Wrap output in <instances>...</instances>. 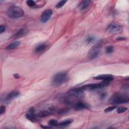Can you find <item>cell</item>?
<instances>
[{
  "label": "cell",
  "mask_w": 129,
  "mask_h": 129,
  "mask_svg": "<svg viewBox=\"0 0 129 129\" xmlns=\"http://www.w3.org/2000/svg\"><path fill=\"white\" fill-rule=\"evenodd\" d=\"M68 80V75L65 72H59L52 77L51 83L54 87H58Z\"/></svg>",
  "instance_id": "7a4b0ae2"
},
{
  "label": "cell",
  "mask_w": 129,
  "mask_h": 129,
  "mask_svg": "<svg viewBox=\"0 0 129 129\" xmlns=\"http://www.w3.org/2000/svg\"><path fill=\"white\" fill-rule=\"evenodd\" d=\"M109 84V83L102 81L101 83L87 84L81 87V88L83 90H95L100 88H102L108 86Z\"/></svg>",
  "instance_id": "5b68a950"
},
{
  "label": "cell",
  "mask_w": 129,
  "mask_h": 129,
  "mask_svg": "<svg viewBox=\"0 0 129 129\" xmlns=\"http://www.w3.org/2000/svg\"><path fill=\"white\" fill-rule=\"evenodd\" d=\"M94 79L102 80L103 82L110 83L113 79V76L110 74H102L94 77Z\"/></svg>",
  "instance_id": "9c48e42d"
},
{
  "label": "cell",
  "mask_w": 129,
  "mask_h": 129,
  "mask_svg": "<svg viewBox=\"0 0 129 129\" xmlns=\"http://www.w3.org/2000/svg\"><path fill=\"white\" fill-rule=\"evenodd\" d=\"M73 119H70V118L63 120H62L61 121H60V122L58 123V126H61V127L68 126V125L71 124L73 122Z\"/></svg>",
  "instance_id": "e0dca14e"
},
{
  "label": "cell",
  "mask_w": 129,
  "mask_h": 129,
  "mask_svg": "<svg viewBox=\"0 0 129 129\" xmlns=\"http://www.w3.org/2000/svg\"><path fill=\"white\" fill-rule=\"evenodd\" d=\"M58 122L57 121V120L54 119H52L49 120V121H48V124L49 126L52 127V126H57L58 125Z\"/></svg>",
  "instance_id": "d6986e66"
},
{
  "label": "cell",
  "mask_w": 129,
  "mask_h": 129,
  "mask_svg": "<svg viewBox=\"0 0 129 129\" xmlns=\"http://www.w3.org/2000/svg\"><path fill=\"white\" fill-rule=\"evenodd\" d=\"M67 2V1H59L55 6V7L57 9H59L61 7H62L64 4Z\"/></svg>",
  "instance_id": "44dd1931"
},
{
  "label": "cell",
  "mask_w": 129,
  "mask_h": 129,
  "mask_svg": "<svg viewBox=\"0 0 129 129\" xmlns=\"http://www.w3.org/2000/svg\"><path fill=\"white\" fill-rule=\"evenodd\" d=\"M107 31L112 34H118L123 31V27L118 22H113L107 27Z\"/></svg>",
  "instance_id": "277c9868"
},
{
  "label": "cell",
  "mask_w": 129,
  "mask_h": 129,
  "mask_svg": "<svg viewBox=\"0 0 129 129\" xmlns=\"http://www.w3.org/2000/svg\"><path fill=\"white\" fill-rule=\"evenodd\" d=\"M116 107H117L116 106H115V105H113V106H110V107H108L106 108V109H105V110H104V111L105 112H108L111 111L112 110H114V109H115Z\"/></svg>",
  "instance_id": "cb8c5ba5"
},
{
  "label": "cell",
  "mask_w": 129,
  "mask_h": 129,
  "mask_svg": "<svg viewBox=\"0 0 129 129\" xmlns=\"http://www.w3.org/2000/svg\"><path fill=\"white\" fill-rule=\"evenodd\" d=\"M20 95V93L17 91H14L10 93L5 99V102L7 103L10 102L12 100L17 97Z\"/></svg>",
  "instance_id": "8fae6325"
},
{
  "label": "cell",
  "mask_w": 129,
  "mask_h": 129,
  "mask_svg": "<svg viewBox=\"0 0 129 129\" xmlns=\"http://www.w3.org/2000/svg\"><path fill=\"white\" fill-rule=\"evenodd\" d=\"M20 44H21V42L20 41H16L9 44L6 47V49H8V50H11V49H15V48L19 46Z\"/></svg>",
  "instance_id": "2e32d148"
},
{
  "label": "cell",
  "mask_w": 129,
  "mask_h": 129,
  "mask_svg": "<svg viewBox=\"0 0 129 129\" xmlns=\"http://www.w3.org/2000/svg\"><path fill=\"white\" fill-rule=\"evenodd\" d=\"M90 1H82L80 4L79 5V8L80 10L81 11H84L86 9H87L88 7L89 6L90 3H91Z\"/></svg>",
  "instance_id": "5bb4252c"
},
{
  "label": "cell",
  "mask_w": 129,
  "mask_h": 129,
  "mask_svg": "<svg viewBox=\"0 0 129 129\" xmlns=\"http://www.w3.org/2000/svg\"><path fill=\"white\" fill-rule=\"evenodd\" d=\"M26 4L30 7H34L36 6L35 2L33 0H28L26 1Z\"/></svg>",
  "instance_id": "7402d4cb"
},
{
  "label": "cell",
  "mask_w": 129,
  "mask_h": 129,
  "mask_svg": "<svg viewBox=\"0 0 129 129\" xmlns=\"http://www.w3.org/2000/svg\"><path fill=\"white\" fill-rule=\"evenodd\" d=\"M127 110V108L126 107H120L118 108L117 110V112L118 113H122L123 112H125Z\"/></svg>",
  "instance_id": "603a6c76"
},
{
  "label": "cell",
  "mask_w": 129,
  "mask_h": 129,
  "mask_svg": "<svg viewBox=\"0 0 129 129\" xmlns=\"http://www.w3.org/2000/svg\"><path fill=\"white\" fill-rule=\"evenodd\" d=\"M47 47V45L45 43H41L37 46L35 49V51L36 53H40L43 51Z\"/></svg>",
  "instance_id": "9a60e30c"
},
{
  "label": "cell",
  "mask_w": 129,
  "mask_h": 129,
  "mask_svg": "<svg viewBox=\"0 0 129 129\" xmlns=\"http://www.w3.org/2000/svg\"><path fill=\"white\" fill-rule=\"evenodd\" d=\"M114 50V47L112 45H108L106 47L105 52L107 54H110L113 52Z\"/></svg>",
  "instance_id": "ffe728a7"
},
{
  "label": "cell",
  "mask_w": 129,
  "mask_h": 129,
  "mask_svg": "<svg viewBox=\"0 0 129 129\" xmlns=\"http://www.w3.org/2000/svg\"><path fill=\"white\" fill-rule=\"evenodd\" d=\"M27 33V30L26 29L22 28V29H20L18 31H17L15 33V34L14 35L13 37L14 38H18L23 36Z\"/></svg>",
  "instance_id": "4fadbf2b"
},
{
  "label": "cell",
  "mask_w": 129,
  "mask_h": 129,
  "mask_svg": "<svg viewBox=\"0 0 129 129\" xmlns=\"http://www.w3.org/2000/svg\"><path fill=\"white\" fill-rule=\"evenodd\" d=\"M129 101L128 96L125 94L116 93L114 94L110 99V103L112 104H118L128 103Z\"/></svg>",
  "instance_id": "6da1fadb"
},
{
  "label": "cell",
  "mask_w": 129,
  "mask_h": 129,
  "mask_svg": "<svg viewBox=\"0 0 129 129\" xmlns=\"http://www.w3.org/2000/svg\"><path fill=\"white\" fill-rule=\"evenodd\" d=\"M6 30V27L4 25H1L0 26V33H2L3 32H4Z\"/></svg>",
  "instance_id": "4316f807"
},
{
  "label": "cell",
  "mask_w": 129,
  "mask_h": 129,
  "mask_svg": "<svg viewBox=\"0 0 129 129\" xmlns=\"http://www.w3.org/2000/svg\"><path fill=\"white\" fill-rule=\"evenodd\" d=\"M88 104L83 102H78L73 104V108L76 110H82L88 108Z\"/></svg>",
  "instance_id": "7c38bea8"
},
{
  "label": "cell",
  "mask_w": 129,
  "mask_h": 129,
  "mask_svg": "<svg viewBox=\"0 0 129 129\" xmlns=\"http://www.w3.org/2000/svg\"><path fill=\"white\" fill-rule=\"evenodd\" d=\"M14 78H16V79H19L20 76L19 75V74H15L14 75Z\"/></svg>",
  "instance_id": "f546056e"
},
{
  "label": "cell",
  "mask_w": 129,
  "mask_h": 129,
  "mask_svg": "<svg viewBox=\"0 0 129 129\" xmlns=\"http://www.w3.org/2000/svg\"><path fill=\"white\" fill-rule=\"evenodd\" d=\"M68 94L69 96L77 98H83L85 96L84 90L81 88L71 89L68 92Z\"/></svg>",
  "instance_id": "52a82bcc"
},
{
  "label": "cell",
  "mask_w": 129,
  "mask_h": 129,
  "mask_svg": "<svg viewBox=\"0 0 129 129\" xmlns=\"http://www.w3.org/2000/svg\"><path fill=\"white\" fill-rule=\"evenodd\" d=\"M52 15V11L50 9L45 10L43 12L41 16L40 20L42 23H46L51 18Z\"/></svg>",
  "instance_id": "ba28073f"
},
{
  "label": "cell",
  "mask_w": 129,
  "mask_h": 129,
  "mask_svg": "<svg viewBox=\"0 0 129 129\" xmlns=\"http://www.w3.org/2000/svg\"><path fill=\"white\" fill-rule=\"evenodd\" d=\"M52 113L50 111H48L47 110H43L39 112L37 115L39 117H44L51 115Z\"/></svg>",
  "instance_id": "ac0fdd59"
},
{
  "label": "cell",
  "mask_w": 129,
  "mask_h": 129,
  "mask_svg": "<svg viewBox=\"0 0 129 129\" xmlns=\"http://www.w3.org/2000/svg\"><path fill=\"white\" fill-rule=\"evenodd\" d=\"M126 38H124V37H118V38H117V39H116V40H125Z\"/></svg>",
  "instance_id": "f1b7e54d"
},
{
  "label": "cell",
  "mask_w": 129,
  "mask_h": 129,
  "mask_svg": "<svg viewBox=\"0 0 129 129\" xmlns=\"http://www.w3.org/2000/svg\"><path fill=\"white\" fill-rule=\"evenodd\" d=\"M6 111V106L4 105H2L0 107V114H3Z\"/></svg>",
  "instance_id": "484cf974"
},
{
  "label": "cell",
  "mask_w": 129,
  "mask_h": 129,
  "mask_svg": "<svg viewBox=\"0 0 129 129\" xmlns=\"http://www.w3.org/2000/svg\"><path fill=\"white\" fill-rule=\"evenodd\" d=\"M105 97H106V94L104 93H102V94L100 95V97H101V98L102 99L105 98Z\"/></svg>",
  "instance_id": "83f0119b"
},
{
  "label": "cell",
  "mask_w": 129,
  "mask_h": 129,
  "mask_svg": "<svg viewBox=\"0 0 129 129\" xmlns=\"http://www.w3.org/2000/svg\"><path fill=\"white\" fill-rule=\"evenodd\" d=\"M26 117L29 120L32 122H35L38 120L39 117L37 114L35 113V111L33 108H31L28 113L26 114Z\"/></svg>",
  "instance_id": "30bf717a"
},
{
  "label": "cell",
  "mask_w": 129,
  "mask_h": 129,
  "mask_svg": "<svg viewBox=\"0 0 129 129\" xmlns=\"http://www.w3.org/2000/svg\"><path fill=\"white\" fill-rule=\"evenodd\" d=\"M94 39H95L94 37L92 36H89L87 38L86 41L87 43H90L92 42L94 40Z\"/></svg>",
  "instance_id": "d4e9b609"
},
{
  "label": "cell",
  "mask_w": 129,
  "mask_h": 129,
  "mask_svg": "<svg viewBox=\"0 0 129 129\" xmlns=\"http://www.w3.org/2000/svg\"><path fill=\"white\" fill-rule=\"evenodd\" d=\"M7 15L10 18L17 19L23 16L24 11L20 7L14 6L9 8L7 11Z\"/></svg>",
  "instance_id": "3957f363"
},
{
  "label": "cell",
  "mask_w": 129,
  "mask_h": 129,
  "mask_svg": "<svg viewBox=\"0 0 129 129\" xmlns=\"http://www.w3.org/2000/svg\"><path fill=\"white\" fill-rule=\"evenodd\" d=\"M100 48L101 45L100 44H97L93 46L90 48L88 53L87 57L88 59L90 60H92L97 57L99 53Z\"/></svg>",
  "instance_id": "8992f818"
}]
</instances>
